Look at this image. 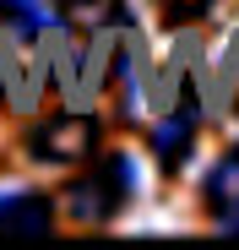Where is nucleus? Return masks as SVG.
Returning a JSON list of instances; mask_svg holds the SVG:
<instances>
[{
    "label": "nucleus",
    "mask_w": 239,
    "mask_h": 250,
    "mask_svg": "<svg viewBox=\"0 0 239 250\" xmlns=\"http://www.w3.org/2000/svg\"><path fill=\"white\" fill-rule=\"evenodd\" d=\"M93 147H98L93 109H65V114H55V120H44V125L27 131V158L33 163H49V169H60V163H82Z\"/></svg>",
    "instance_id": "f03ea898"
},
{
    "label": "nucleus",
    "mask_w": 239,
    "mask_h": 250,
    "mask_svg": "<svg viewBox=\"0 0 239 250\" xmlns=\"http://www.w3.org/2000/svg\"><path fill=\"white\" fill-rule=\"evenodd\" d=\"M114 71L120 82H125V120H141L152 109V60H147V44H141V33L125 27L120 33V49H114Z\"/></svg>",
    "instance_id": "7ed1b4c3"
},
{
    "label": "nucleus",
    "mask_w": 239,
    "mask_h": 250,
    "mask_svg": "<svg viewBox=\"0 0 239 250\" xmlns=\"http://www.w3.org/2000/svg\"><path fill=\"white\" fill-rule=\"evenodd\" d=\"M207 207L223 218V229L239 234V147L218 158V169L207 174Z\"/></svg>",
    "instance_id": "423d86ee"
},
{
    "label": "nucleus",
    "mask_w": 239,
    "mask_h": 250,
    "mask_svg": "<svg viewBox=\"0 0 239 250\" xmlns=\"http://www.w3.org/2000/svg\"><path fill=\"white\" fill-rule=\"evenodd\" d=\"M131 190H136V163L125 152H109L87 180H76L65 190V212L76 223H109L120 207L131 201Z\"/></svg>",
    "instance_id": "f257e3e1"
},
{
    "label": "nucleus",
    "mask_w": 239,
    "mask_h": 250,
    "mask_svg": "<svg viewBox=\"0 0 239 250\" xmlns=\"http://www.w3.org/2000/svg\"><path fill=\"white\" fill-rule=\"evenodd\" d=\"M55 207L38 190H0V234H49Z\"/></svg>",
    "instance_id": "39448f33"
},
{
    "label": "nucleus",
    "mask_w": 239,
    "mask_h": 250,
    "mask_svg": "<svg viewBox=\"0 0 239 250\" xmlns=\"http://www.w3.org/2000/svg\"><path fill=\"white\" fill-rule=\"evenodd\" d=\"M196 120H201V114L190 109V98L158 114V125H152V152H158V163H163V169H179V163L190 158V136H196Z\"/></svg>",
    "instance_id": "20e7f679"
},
{
    "label": "nucleus",
    "mask_w": 239,
    "mask_h": 250,
    "mask_svg": "<svg viewBox=\"0 0 239 250\" xmlns=\"http://www.w3.org/2000/svg\"><path fill=\"white\" fill-rule=\"evenodd\" d=\"M60 11L82 27H103L109 17H120V0H60Z\"/></svg>",
    "instance_id": "0eeeda50"
}]
</instances>
